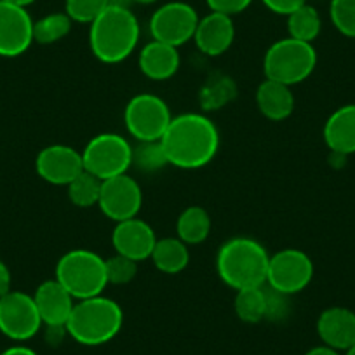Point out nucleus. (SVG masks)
Returning <instances> with one entry per match:
<instances>
[{"mask_svg": "<svg viewBox=\"0 0 355 355\" xmlns=\"http://www.w3.org/2000/svg\"><path fill=\"white\" fill-rule=\"evenodd\" d=\"M180 53L178 47L169 44L159 42V40H150L138 56V64L141 73L150 80H169L180 70Z\"/></svg>", "mask_w": 355, "mask_h": 355, "instance_id": "nucleus-19", "label": "nucleus"}, {"mask_svg": "<svg viewBox=\"0 0 355 355\" xmlns=\"http://www.w3.org/2000/svg\"><path fill=\"white\" fill-rule=\"evenodd\" d=\"M211 234V216L204 207L189 206L176 220V237L187 245L202 244Z\"/></svg>", "mask_w": 355, "mask_h": 355, "instance_id": "nucleus-23", "label": "nucleus"}, {"mask_svg": "<svg viewBox=\"0 0 355 355\" xmlns=\"http://www.w3.org/2000/svg\"><path fill=\"white\" fill-rule=\"evenodd\" d=\"M169 166L178 169H200L213 162L220 150V131L204 114L173 117L160 139Z\"/></svg>", "mask_w": 355, "mask_h": 355, "instance_id": "nucleus-1", "label": "nucleus"}, {"mask_svg": "<svg viewBox=\"0 0 355 355\" xmlns=\"http://www.w3.org/2000/svg\"><path fill=\"white\" fill-rule=\"evenodd\" d=\"M199 19L196 9L187 2H167L150 18V33L153 40L182 47L193 40Z\"/></svg>", "mask_w": 355, "mask_h": 355, "instance_id": "nucleus-11", "label": "nucleus"}, {"mask_svg": "<svg viewBox=\"0 0 355 355\" xmlns=\"http://www.w3.org/2000/svg\"><path fill=\"white\" fill-rule=\"evenodd\" d=\"M329 16L341 35L355 39V0H331Z\"/></svg>", "mask_w": 355, "mask_h": 355, "instance_id": "nucleus-31", "label": "nucleus"}, {"mask_svg": "<svg viewBox=\"0 0 355 355\" xmlns=\"http://www.w3.org/2000/svg\"><path fill=\"white\" fill-rule=\"evenodd\" d=\"M132 166L146 174L157 173L169 166L160 139L159 141H138V145L132 146Z\"/></svg>", "mask_w": 355, "mask_h": 355, "instance_id": "nucleus-29", "label": "nucleus"}, {"mask_svg": "<svg viewBox=\"0 0 355 355\" xmlns=\"http://www.w3.org/2000/svg\"><path fill=\"white\" fill-rule=\"evenodd\" d=\"M234 39L235 25L232 16L213 11L199 19L196 35H193L197 49L211 58L221 56V54L227 53L232 44H234Z\"/></svg>", "mask_w": 355, "mask_h": 355, "instance_id": "nucleus-17", "label": "nucleus"}, {"mask_svg": "<svg viewBox=\"0 0 355 355\" xmlns=\"http://www.w3.org/2000/svg\"><path fill=\"white\" fill-rule=\"evenodd\" d=\"M343 355H355V345H352V347L350 348H348V350L347 352H345V354Z\"/></svg>", "mask_w": 355, "mask_h": 355, "instance_id": "nucleus-41", "label": "nucleus"}, {"mask_svg": "<svg viewBox=\"0 0 355 355\" xmlns=\"http://www.w3.org/2000/svg\"><path fill=\"white\" fill-rule=\"evenodd\" d=\"M206 2L211 11L227 16L239 15L252 4V0H206Z\"/></svg>", "mask_w": 355, "mask_h": 355, "instance_id": "nucleus-33", "label": "nucleus"}, {"mask_svg": "<svg viewBox=\"0 0 355 355\" xmlns=\"http://www.w3.org/2000/svg\"><path fill=\"white\" fill-rule=\"evenodd\" d=\"M42 319L32 295L9 291L0 296V333L12 341H28L42 329Z\"/></svg>", "mask_w": 355, "mask_h": 355, "instance_id": "nucleus-10", "label": "nucleus"}, {"mask_svg": "<svg viewBox=\"0 0 355 355\" xmlns=\"http://www.w3.org/2000/svg\"><path fill=\"white\" fill-rule=\"evenodd\" d=\"M150 259L159 272L167 275H176L189 266L190 249L178 237L157 239V244Z\"/></svg>", "mask_w": 355, "mask_h": 355, "instance_id": "nucleus-22", "label": "nucleus"}, {"mask_svg": "<svg viewBox=\"0 0 355 355\" xmlns=\"http://www.w3.org/2000/svg\"><path fill=\"white\" fill-rule=\"evenodd\" d=\"M305 355H341V352L334 350V348L327 347V345H319V347L310 348Z\"/></svg>", "mask_w": 355, "mask_h": 355, "instance_id": "nucleus-38", "label": "nucleus"}, {"mask_svg": "<svg viewBox=\"0 0 355 355\" xmlns=\"http://www.w3.org/2000/svg\"><path fill=\"white\" fill-rule=\"evenodd\" d=\"M44 326H67L77 300L56 279L44 281L33 293Z\"/></svg>", "mask_w": 355, "mask_h": 355, "instance_id": "nucleus-16", "label": "nucleus"}, {"mask_svg": "<svg viewBox=\"0 0 355 355\" xmlns=\"http://www.w3.org/2000/svg\"><path fill=\"white\" fill-rule=\"evenodd\" d=\"M84 169L101 182L121 176L132 166V146L117 132H101L89 139L82 150Z\"/></svg>", "mask_w": 355, "mask_h": 355, "instance_id": "nucleus-7", "label": "nucleus"}, {"mask_svg": "<svg viewBox=\"0 0 355 355\" xmlns=\"http://www.w3.org/2000/svg\"><path fill=\"white\" fill-rule=\"evenodd\" d=\"M46 327V341L51 347H58L61 341L64 340V336L68 334L67 326H44Z\"/></svg>", "mask_w": 355, "mask_h": 355, "instance_id": "nucleus-35", "label": "nucleus"}, {"mask_svg": "<svg viewBox=\"0 0 355 355\" xmlns=\"http://www.w3.org/2000/svg\"><path fill=\"white\" fill-rule=\"evenodd\" d=\"M286 18H288L289 37L296 40H302V42L312 44L319 37L320 30H322L320 15L310 4H303L302 8L293 11Z\"/></svg>", "mask_w": 355, "mask_h": 355, "instance_id": "nucleus-26", "label": "nucleus"}, {"mask_svg": "<svg viewBox=\"0 0 355 355\" xmlns=\"http://www.w3.org/2000/svg\"><path fill=\"white\" fill-rule=\"evenodd\" d=\"M112 244H114L117 254H122L139 263L152 256L153 248L157 244V235L155 230L145 220H139L136 216L131 218V220L115 223L114 234H112Z\"/></svg>", "mask_w": 355, "mask_h": 355, "instance_id": "nucleus-15", "label": "nucleus"}, {"mask_svg": "<svg viewBox=\"0 0 355 355\" xmlns=\"http://www.w3.org/2000/svg\"><path fill=\"white\" fill-rule=\"evenodd\" d=\"M124 326V312L115 300L100 295L78 300L67 322L68 336L84 347H100L114 340Z\"/></svg>", "mask_w": 355, "mask_h": 355, "instance_id": "nucleus-4", "label": "nucleus"}, {"mask_svg": "<svg viewBox=\"0 0 355 355\" xmlns=\"http://www.w3.org/2000/svg\"><path fill=\"white\" fill-rule=\"evenodd\" d=\"M254 100L259 114L272 122L286 121L295 110V94L291 87L268 78L258 85Z\"/></svg>", "mask_w": 355, "mask_h": 355, "instance_id": "nucleus-20", "label": "nucleus"}, {"mask_svg": "<svg viewBox=\"0 0 355 355\" xmlns=\"http://www.w3.org/2000/svg\"><path fill=\"white\" fill-rule=\"evenodd\" d=\"M324 141L338 155L355 153V105H345L329 115L324 124Z\"/></svg>", "mask_w": 355, "mask_h": 355, "instance_id": "nucleus-21", "label": "nucleus"}, {"mask_svg": "<svg viewBox=\"0 0 355 355\" xmlns=\"http://www.w3.org/2000/svg\"><path fill=\"white\" fill-rule=\"evenodd\" d=\"M11 270H9V266L0 259V296L8 295V293L11 291Z\"/></svg>", "mask_w": 355, "mask_h": 355, "instance_id": "nucleus-36", "label": "nucleus"}, {"mask_svg": "<svg viewBox=\"0 0 355 355\" xmlns=\"http://www.w3.org/2000/svg\"><path fill=\"white\" fill-rule=\"evenodd\" d=\"M0 355H39L35 350L25 345H15V347L6 348L4 352H0Z\"/></svg>", "mask_w": 355, "mask_h": 355, "instance_id": "nucleus-37", "label": "nucleus"}, {"mask_svg": "<svg viewBox=\"0 0 355 355\" xmlns=\"http://www.w3.org/2000/svg\"><path fill=\"white\" fill-rule=\"evenodd\" d=\"M101 185H103V182L100 178L84 169L73 182L67 185L68 199L75 207H80V209L98 206L101 196Z\"/></svg>", "mask_w": 355, "mask_h": 355, "instance_id": "nucleus-27", "label": "nucleus"}, {"mask_svg": "<svg viewBox=\"0 0 355 355\" xmlns=\"http://www.w3.org/2000/svg\"><path fill=\"white\" fill-rule=\"evenodd\" d=\"M317 67L315 47L302 40L286 39L277 40L268 47L263 60V71L268 80L293 85L306 80Z\"/></svg>", "mask_w": 355, "mask_h": 355, "instance_id": "nucleus-6", "label": "nucleus"}, {"mask_svg": "<svg viewBox=\"0 0 355 355\" xmlns=\"http://www.w3.org/2000/svg\"><path fill=\"white\" fill-rule=\"evenodd\" d=\"M317 334L322 345L347 352L355 345V312L345 306L326 309L317 319Z\"/></svg>", "mask_w": 355, "mask_h": 355, "instance_id": "nucleus-18", "label": "nucleus"}, {"mask_svg": "<svg viewBox=\"0 0 355 355\" xmlns=\"http://www.w3.org/2000/svg\"><path fill=\"white\" fill-rule=\"evenodd\" d=\"M108 6L110 0H64V12L73 23L91 25Z\"/></svg>", "mask_w": 355, "mask_h": 355, "instance_id": "nucleus-30", "label": "nucleus"}, {"mask_svg": "<svg viewBox=\"0 0 355 355\" xmlns=\"http://www.w3.org/2000/svg\"><path fill=\"white\" fill-rule=\"evenodd\" d=\"M71 21L67 12H53L39 21H33V42H39L42 46H51L60 40H63L71 32Z\"/></svg>", "mask_w": 355, "mask_h": 355, "instance_id": "nucleus-28", "label": "nucleus"}, {"mask_svg": "<svg viewBox=\"0 0 355 355\" xmlns=\"http://www.w3.org/2000/svg\"><path fill=\"white\" fill-rule=\"evenodd\" d=\"M4 2H8V4H12V6H18V8H28V6H32L35 0H4Z\"/></svg>", "mask_w": 355, "mask_h": 355, "instance_id": "nucleus-39", "label": "nucleus"}, {"mask_svg": "<svg viewBox=\"0 0 355 355\" xmlns=\"http://www.w3.org/2000/svg\"><path fill=\"white\" fill-rule=\"evenodd\" d=\"M268 261L270 254L258 241L249 237H234L225 242L218 251V277L235 291L261 288L266 284Z\"/></svg>", "mask_w": 355, "mask_h": 355, "instance_id": "nucleus-3", "label": "nucleus"}, {"mask_svg": "<svg viewBox=\"0 0 355 355\" xmlns=\"http://www.w3.org/2000/svg\"><path fill=\"white\" fill-rule=\"evenodd\" d=\"M237 96V84L227 75H213L202 85L199 94V101L202 110L214 112L227 107Z\"/></svg>", "mask_w": 355, "mask_h": 355, "instance_id": "nucleus-25", "label": "nucleus"}, {"mask_svg": "<svg viewBox=\"0 0 355 355\" xmlns=\"http://www.w3.org/2000/svg\"><path fill=\"white\" fill-rule=\"evenodd\" d=\"M171 121L173 115L166 101L150 93L136 94L124 110L125 129L136 141H159Z\"/></svg>", "mask_w": 355, "mask_h": 355, "instance_id": "nucleus-8", "label": "nucleus"}, {"mask_svg": "<svg viewBox=\"0 0 355 355\" xmlns=\"http://www.w3.org/2000/svg\"><path fill=\"white\" fill-rule=\"evenodd\" d=\"M105 261H107L108 284H129V282L136 277V274H138V263H136L135 259L117 254V252H115L112 258L105 259Z\"/></svg>", "mask_w": 355, "mask_h": 355, "instance_id": "nucleus-32", "label": "nucleus"}, {"mask_svg": "<svg viewBox=\"0 0 355 355\" xmlns=\"http://www.w3.org/2000/svg\"><path fill=\"white\" fill-rule=\"evenodd\" d=\"M312 279L313 261L302 249L286 248L270 256L266 284L272 291L284 296L296 295L306 289Z\"/></svg>", "mask_w": 355, "mask_h": 355, "instance_id": "nucleus-9", "label": "nucleus"}, {"mask_svg": "<svg viewBox=\"0 0 355 355\" xmlns=\"http://www.w3.org/2000/svg\"><path fill=\"white\" fill-rule=\"evenodd\" d=\"M131 2H136V4H141V6H150V4H155L159 0H131Z\"/></svg>", "mask_w": 355, "mask_h": 355, "instance_id": "nucleus-40", "label": "nucleus"}, {"mask_svg": "<svg viewBox=\"0 0 355 355\" xmlns=\"http://www.w3.org/2000/svg\"><path fill=\"white\" fill-rule=\"evenodd\" d=\"M143 206V192L139 183L128 173L105 180L98 207L108 220L124 221L138 216Z\"/></svg>", "mask_w": 355, "mask_h": 355, "instance_id": "nucleus-12", "label": "nucleus"}, {"mask_svg": "<svg viewBox=\"0 0 355 355\" xmlns=\"http://www.w3.org/2000/svg\"><path fill=\"white\" fill-rule=\"evenodd\" d=\"M35 171L44 182L56 187H67L84 171L82 152L68 145H49L39 152Z\"/></svg>", "mask_w": 355, "mask_h": 355, "instance_id": "nucleus-14", "label": "nucleus"}, {"mask_svg": "<svg viewBox=\"0 0 355 355\" xmlns=\"http://www.w3.org/2000/svg\"><path fill=\"white\" fill-rule=\"evenodd\" d=\"M235 313L245 324H258L266 319L268 293L261 288H248L235 291Z\"/></svg>", "mask_w": 355, "mask_h": 355, "instance_id": "nucleus-24", "label": "nucleus"}, {"mask_svg": "<svg viewBox=\"0 0 355 355\" xmlns=\"http://www.w3.org/2000/svg\"><path fill=\"white\" fill-rule=\"evenodd\" d=\"M139 32V21L131 9L110 4L89 25V47L101 63H122L135 53Z\"/></svg>", "mask_w": 355, "mask_h": 355, "instance_id": "nucleus-2", "label": "nucleus"}, {"mask_svg": "<svg viewBox=\"0 0 355 355\" xmlns=\"http://www.w3.org/2000/svg\"><path fill=\"white\" fill-rule=\"evenodd\" d=\"M56 281L64 286L75 300H87L103 295L108 286L107 261L91 249H71L56 265Z\"/></svg>", "mask_w": 355, "mask_h": 355, "instance_id": "nucleus-5", "label": "nucleus"}, {"mask_svg": "<svg viewBox=\"0 0 355 355\" xmlns=\"http://www.w3.org/2000/svg\"><path fill=\"white\" fill-rule=\"evenodd\" d=\"M33 44V19L25 8L0 0V58H18Z\"/></svg>", "mask_w": 355, "mask_h": 355, "instance_id": "nucleus-13", "label": "nucleus"}, {"mask_svg": "<svg viewBox=\"0 0 355 355\" xmlns=\"http://www.w3.org/2000/svg\"><path fill=\"white\" fill-rule=\"evenodd\" d=\"M261 2L268 11L281 16H289L293 11L306 4V0H261Z\"/></svg>", "mask_w": 355, "mask_h": 355, "instance_id": "nucleus-34", "label": "nucleus"}]
</instances>
